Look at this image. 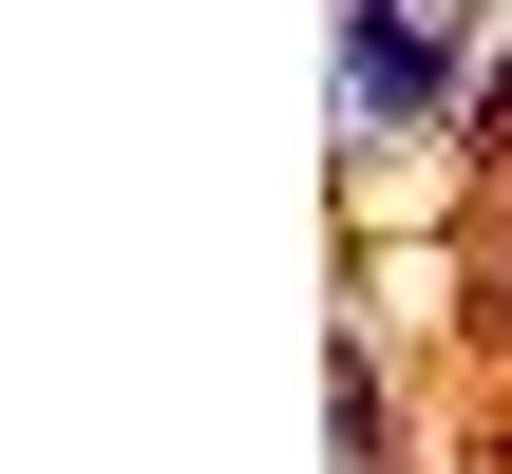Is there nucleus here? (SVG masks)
I'll return each mask as SVG.
<instances>
[{"instance_id":"nucleus-1","label":"nucleus","mask_w":512,"mask_h":474,"mask_svg":"<svg viewBox=\"0 0 512 474\" xmlns=\"http://www.w3.org/2000/svg\"><path fill=\"white\" fill-rule=\"evenodd\" d=\"M475 95V0H342V133L399 152V133H456Z\"/></svg>"},{"instance_id":"nucleus-2","label":"nucleus","mask_w":512,"mask_h":474,"mask_svg":"<svg viewBox=\"0 0 512 474\" xmlns=\"http://www.w3.org/2000/svg\"><path fill=\"white\" fill-rule=\"evenodd\" d=\"M380 456H399V437H380V361L342 342V474H380Z\"/></svg>"}]
</instances>
